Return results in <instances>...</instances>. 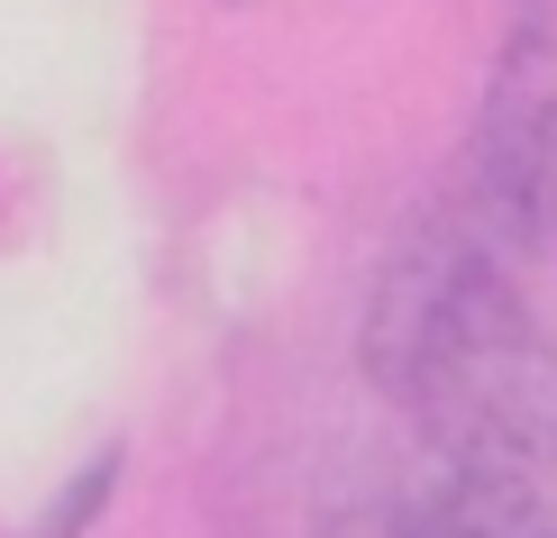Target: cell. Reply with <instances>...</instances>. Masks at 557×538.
I'll use <instances>...</instances> for the list:
<instances>
[{"label":"cell","mask_w":557,"mask_h":538,"mask_svg":"<svg viewBox=\"0 0 557 538\" xmlns=\"http://www.w3.org/2000/svg\"><path fill=\"white\" fill-rule=\"evenodd\" d=\"M503 255L448 201L384 247L357 311V374L411 429L430 475L548 484L557 475V329Z\"/></svg>","instance_id":"1"},{"label":"cell","mask_w":557,"mask_h":538,"mask_svg":"<svg viewBox=\"0 0 557 538\" xmlns=\"http://www.w3.org/2000/svg\"><path fill=\"white\" fill-rule=\"evenodd\" d=\"M448 210L467 228H484L503 255L540 247L557 228V91L540 101H503L484 137L467 147V165L448 183Z\"/></svg>","instance_id":"2"},{"label":"cell","mask_w":557,"mask_h":538,"mask_svg":"<svg viewBox=\"0 0 557 538\" xmlns=\"http://www.w3.org/2000/svg\"><path fill=\"white\" fill-rule=\"evenodd\" d=\"M384 538H557V493L548 484H430Z\"/></svg>","instance_id":"3"}]
</instances>
